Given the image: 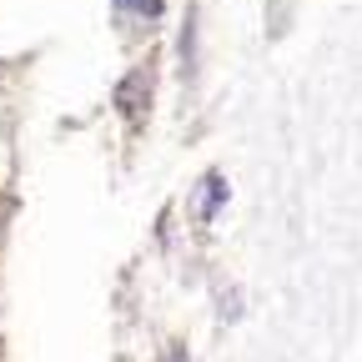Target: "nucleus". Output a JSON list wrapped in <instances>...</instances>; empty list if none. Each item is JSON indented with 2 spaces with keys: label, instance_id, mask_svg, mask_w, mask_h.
Here are the masks:
<instances>
[{
  "label": "nucleus",
  "instance_id": "nucleus-1",
  "mask_svg": "<svg viewBox=\"0 0 362 362\" xmlns=\"http://www.w3.org/2000/svg\"><path fill=\"white\" fill-rule=\"evenodd\" d=\"M121 96H131V111H126V116L141 121V116H146V71H136L131 81H121Z\"/></svg>",
  "mask_w": 362,
  "mask_h": 362
},
{
  "label": "nucleus",
  "instance_id": "nucleus-2",
  "mask_svg": "<svg viewBox=\"0 0 362 362\" xmlns=\"http://www.w3.org/2000/svg\"><path fill=\"white\" fill-rule=\"evenodd\" d=\"M226 197V181L221 176H211L206 187H202V206H197V216H216V202Z\"/></svg>",
  "mask_w": 362,
  "mask_h": 362
},
{
  "label": "nucleus",
  "instance_id": "nucleus-3",
  "mask_svg": "<svg viewBox=\"0 0 362 362\" xmlns=\"http://www.w3.org/2000/svg\"><path fill=\"white\" fill-rule=\"evenodd\" d=\"M121 11H136V16H161V0H121Z\"/></svg>",
  "mask_w": 362,
  "mask_h": 362
}]
</instances>
